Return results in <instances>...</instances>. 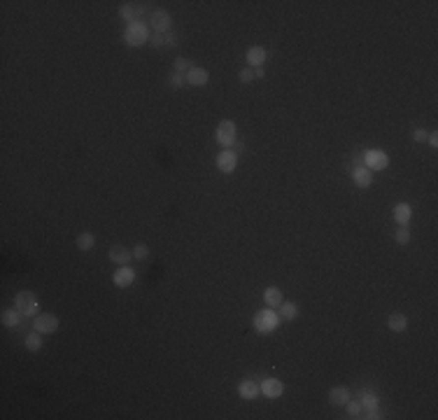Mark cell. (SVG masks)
<instances>
[{"mask_svg":"<svg viewBox=\"0 0 438 420\" xmlns=\"http://www.w3.org/2000/svg\"><path fill=\"white\" fill-rule=\"evenodd\" d=\"M277 308H280V318H285V320H294L296 315H298V306L296 304H285L282 301Z\"/></svg>","mask_w":438,"mask_h":420,"instance_id":"cell-21","label":"cell"},{"mask_svg":"<svg viewBox=\"0 0 438 420\" xmlns=\"http://www.w3.org/2000/svg\"><path fill=\"white\" fill-rule=\"evenodd\" d=\"M252 80H254V70H252V68H242V70H240V82L250 84Z\"/></svg>","mask_w":438,"mask_h":420,"instance_id":"cell-31","label":"cell"},{"mask_svg":"<svg viewBox=\"0 0 438 420\" xmlns=\"http://www.w3.org/2000/svg\"><path fill=\"white\" fill-rule=\"evenodd\" d=\"M364 161H366L368 168L382 170V168H387V163H389V157H387L382 150H368V152L364 154Z\"/></svg>","mask_w":438,"mask_h":420,"instance_id":"cell-5","label":"cell"},{"mask_svg":"<svg viewBox=\"0 0 438 420\" xmlns=\"http://www.w3.org/2000/svg\"><path fill=\"white\" fill-rule=\"evenodd\" d=\"M19 320H21V313H19V311H5V313H2L5 327H17Z\"/></svg>","mask_w":438,"mask_h":420,"instance_id":"cell-24","label":"cell"},{"mask_svg":"<svg viewBox=\"0 0 438 420\" xmlns=\"http://www.w3.org/2000/svg\"><path fill=\"white\" fill-rule=\"evenodd\" d=\"M266 61V49L263 47H252L250 52H247V63H250V68H261Z\"/></svg>","mask_w":438,"mask_h":420,"instance_id":"cell-14","label":"cell"},{"mask_svg":"<svg viewBox=\"0 0 438 420\" xmlns=\"http://www.w3.org/2000/svg\"><path fill=\"white\" fill-rule=\"evenodd\" d=\"M35 329L37 331H56L58 329V318L56 315H52V313H40V315H35Z\"/></svg>","mask_w":438,"mask_h":420,"instance_id":"cell-7","label":"cell"},{"mask_svg":"<svg viewBox=\"0 0 438 420\" xmlns=\"http://www.w3.org/2000/svg\"><path fill=\"white\" fill-rule=\"evenodd\" d=\"M14 306H17V311L21 315H35L37 313V296L33 292H19L14 296Z\"/></svg>","mask_w":438,"mask_h":420,"instance_id":"cell-3","label":"cell"},{"mask_svg":"<svg viewBox=\"0 0 438 420\" xmlns=\"http://www.w3.org/2000/svg\"><path fill=\"white\" fill-rule=\"evenodd\" d=\"M42 331H30V334H26V348L28 350H40L42 348V336H40Z\"/></svg>","mask_w":438,"mask_h":420,"instance_id":"cell-22","label":"cell"},{"mask_svg":"<svg viewBox=\"0 0 438 420\" xmlns=\"http://www.w3.org/2000/svg\"><path fill=\"white\" fill-rule=\"evenodd\" d=\"M124 40H126V42H128L131 47H140V45H145V42H149V31H147V26H145V24H140V21H133L131 26L126 28Z\"/></svg>","mask_w":438,"mask_h":420,"instance_id":"cell-2","label":"cell"},{"mask_svg":"<svg viewBox=\"0 0 438 420\" xmlns=\"http://www.w3.org/2000/svg\"><path fill=\"white\" fill-rule=\"evenodd\" d=\"M166 45H168V47H175V45H177V35L168 31V33H166Z\"/></svg>","mask_w":438,"mask_h":420,"instance_id":"cell-34","label":"cell"},{"mask_svg":"<svg viewBox=\"0 0 438 420\" xmlns=\"http://www.w3.org/2000/svg\"><path fill=\"white\" fill-rule=\"evenodd\" d=\"M261 392L266 394L268 399H277L280 394L285 392V385L280 383L277 378H266V381L261 383Z\"/></svg>","mask_w":438,"mask_h":420,"instance_id":"cell-9","label":"cell"},{"mask_svg":"<svg viewBox=\"0 0 438 420\" xmlns=\"http://www.w3.org/2000/svg\"><path fill=\"white\" fill-rule=\"evenodd\" d=\"M93 245H96V238H93L91 233H80V238H77V248H80V250L87 252V250H91Z\"/></svg>","mask_w":438,"mask_h":420,"instance_id":"cell-23","label":"cell"},{"mask_svg":"<svg viewBox=\"0 0 438 420\" xmlns=\"http://www.w3.org/2000/svg\"><path fill=\"white\" fill-rule=\"evenodd\" d=\"M235 135H238V129H235L233 122H219V126H217V131H215L217 143L224 145V147H231L235 143Z\"/></svg>","mask_w":438,"mask_h":420,"instance_id":"cell-4","label":"cell"},{"mask_svg":"<svg viewBox=\"0 0 438 420\" xmlns=\"http://www.w3.org/2000/svg\"><path fill=\"white\" fill-rule=\"evenodd\" d=\"M280 313H275L273 308H268V311H259V313L254 315V327H257V331H263V334H268V331L277 329L280 327Z\"/></svg>","mask_w":438,"mask_h":420,"instance_id":"cell-1","label":"cell"},{"mask_svg":"<svg viewBox=\"0 0 438 420\" xmlns=\"http://www.w3.org/2000/svg\"><path fill=\"white\" fill-rule=\"evenodd\" d=\"M147 252H149V248H147L145 243H138V245H135V250H133V257H135V259H145V257H147Z\"/></svg>","mask_w":438,"mask_h":420,"instance_id":"cell-28","label":"cell"},{"mask_svg":"<svg viewBox=\"0 0 438 420\" xmlns=\"http://www.w3.org/2000/svg\"><path fill=\"white\" fill-rule=\"evenodd\" d=\"M396 243H401V245L410 243V231H408V229H399V231H396Z\"/></svg>","mask_w":438,"mask_h":420,"instance_id":"cell-29","label":"cell"},{"mask_svg":"<svg viewBox=\"0 0 438 420\" xmlns=\"http://www.w3.org/2000/svg\"><path fill=\"white\" fill-rule=\"evenodd\" d=\"M131 257H133V252H128L126 248H121V245H115V248L110 250V261H115L119 266H128Z\"/></svg>","mask_w":438,"mask_h":420,"instance_id":"cell-11","label":"cell"},{"mask_svg":"<svg viewBox=\"0 0 438 420\" xmlns=\"http://www.w3.org/2000/svg\"><path fill=\"white\" fill-rule=\"evenodd\" d=\"M149 24L154 26L156 33H168L170 31V14L168 12H163V9H156V12L152 14V19H149Z\"/></svg>","mask_w":438,"mask_h":420,"instance_id":"cell-8","label":"cell"},{"mask_svg":"<svg viewBox=\"0 0 438 420\" xmlns=\"http://www.w3.org/2000/svg\"><path fill=\"white\" fill-rule=\"evenodd\" d=\"M191 68H194V65H191V61H189V59H182V56H179V59H175V72H182V75H187Z\"/></svg>","mask_w":438,"mask_h":420,"instance_id":"cell-25","label":"cell"},{"mask_svg":"<svg viewBox=\"0 0 438 420\" xmlns=\"http://www.w3.org/2000/svg\"><path fill=\"white\" fill-rule=\"evenodd\" d=\"M119 14L126 19V21H138V17L143 14V5L140 2H128V5H121V9H119Z\"/></svg>","mask_w":438,"mask_h":420,"instance_id":"cell-12","label":"cell"},{"mask_svg":"<svg viewBox=\"0 0 438 420\" xmlns=\"http://www.w3.org/2000/svg\"><path fill=\"white\" fill-rule=\"evenodd\" d=\"M329 399L333 406H343V404H348L350 402V392L345 390V388H333L329 394Z\"/></svg>","mask_w":438,"mask_h":420,"instance_id":"cell-17","label":"cell"},{"mask_svg":"<svg viewBox=\"0 0 438 420\" xmlns=\"http://www.w3.org/2000/svg\"><path fill=\"white\" fill-rule=\"evenodd\" d=\"M238 166V154L231 152V150H224V152L217 154V168L222 173H231L233 168Z\"/></svg>","mask_w":438,"mask_h":420,"instance_id":"cell-6","label":"cell"},{"mask_svg":"<svg viewBox=\"0 0 438 420\" xmlns=\"http://www.w3.org/2000/svg\"><path fill=\"white\" fill-rule=\"evenodd\" d=\"M112 280H115L117 287H128V285H131V283L135 280V271H133L131 266H121V268H119V271L115 273V278H112Z\"/></svg>","mask_w":438,"mask_h":420,"instance_id":"cell-10","label":"cell"},{"mask_svg":"<svg viewBox=\"0 0 438 420\" xmlns=\"http://www.w3.org/2000/svg\"><path fill=\"white\" fill-rule=\"evenodd\" d=\"M207 80H210V75H207V70H203V68H191V70L187 72V82L194 84V87H205Z\"/></svg>","mask_w":438,"mask_h":420,"instance_id":"cell-13","label":"cell"},{"mask_svg":"<svg viewBox=\"0 0 438 420\" xmlns=\"http://www.w3.org/2000/svg\"><path fill=\"white\" fill-rule=\"evenodd\" d=\"M427 131H424V129H417V131H415V133H412V140H415V143H424V140H427Z\"/></svg>","mask_w":438,"mask_h":420,"instance_id":"cell-32","label":"cell"},{"mask_svg":"<svg viewBox=\"0 0 438 420\" xmlns=\"http://www.w3.org/2000/svg\"><path fill=\"white\" fill-rule=\"evenodd\" d=\"M348 413L352 418H359V413H361V404L359 402H348Z\"/></svg>","mask_w":438,"mask_h":420,"instance_id":"cell-30","label":"cell"},{"mask_svg":"<svg viewBox=\"0 0 438 420\" xmlns=\"http://www.w3.org/2000/svg\"><path fill=\"white\" fill-rule=\"evenodd\" d=\"M427 138H429V143L434 145V147H436L438 145V138H436V133H431V135H427Z\"/></svg>","mask_w":438,"mask_h":420,"instance_id":"cell-36","label":"cell"},{"mask_svg":"<svg viewBox=\"0 0 438 420\" xmlns=\"http://www.w3.org/2000/svg\"><path fill=\"white\" fill-rule=\"evenodd\" d=\"M163 45H166V35H163V33H154L152 47H163Z\"/></svg>","mask_w":438,"mask_h":420,"instance_id":"cell-33","label":"cell"},{"mask_svg":"<svg viewBox=\"0 0 438 420\" xmlns=\"http://www.w3.org/2000/svg\"><path fill=\"white\" fill-rule=\"evenodd\" d=\"M184 82H187V75H182V72H173V75L168 77V84H170V87H175V89L182 87Z\"/></svg>","mask_w":438,"mask_h":420,"instance_id":"cell-27","label":"cell"},{"mask_svg":"<svg viewBox=\"0 0 438 420\" xmlns=\"http://www.w3.org/2000/svg\"><path fill=\"white\" fill-rule=\"evenodd\" d=\"M259 392H261V388L254 383V381H242L240 383V397L242 399H254Z\"/></svg>","mask_w":438,"mask_h":420,"instance_id":"cell-16","label":"cell"},{"mask_svg":"<svg viewBox=\"0 0 438 420\" xmlns=\"http://www.w3.org/2000/svg\"><path fill=\"white\" fill-rule=\"evenodd\" d=\"M252 70H254V80H257V77H263V75H266V70H263V68H252Z\"/></svg>","mask_w":438,"mask_h":420,"instance_id":"cell-35","label":"cell"},{"mask_svg":"<svg viewBox=\"0 0 438 420\" xmlns=\"http://www.w3.org/2000/svg\"><path fill=\"white\" fill-rule=\"evenodd\" d=\"M410 215H412V208L408 206V203H399V206L394 208V217H396V222L406 224L408 220H410Z\"/></svg>","mask_w":438,"mask_h":420,"instance_id":"cell-20","label":"cell"},{"mask_svg":"<svg viewBox=\"0 0 438 420\" xmlns=\"http://www.w3.org/2000/svg\"><path fill=\"white\" fill-rule=\"evenodd\" d=\"M387 327L392 331H406V327H408V318L401 313H394L387 318Z\"/></svg>","mask_w":438,"mask_h":420,"instance_id":"cell-15","label":"cell"},{"mask_svg":"<svg viewBox=\"0 0 438 420\" xmlns=\"http://www.w3.org/2000/svg\"><path fill=\"white\" fill-rule=\"evenodd\" d=\"M263 299H266L268 308H277V306L282 304V292H280L277 287H268V290L263 292Z\"/></svg>","mask_w":438,"mask_h":420,"instance_id":"cell-18","label":"cell"},{"mask_svg":"<svg viewBox=\"0 0 438 420\" xmlns=\"http://www.w3.org/2000/svg\"><path fill=\"white\" fill-rule=\"evenodd\" d=\"M352 178H354V182H357L359 187H368V185L373 182V175L368 173V168H354Z\"/></svg>","mask_w":438,"mask_h":420,"instance_id":"cell-19","label":"cell"},{"mask_svg":"<svg viewBox=\"0 0 438 420\" xmlns=\"http://www.w3.org/2000/svg\"><path fill=\"white\" fill-rule=\"evenodd\" d=\"M364 399H361V409H376L378 406V397L373 392H366V394H361Z\"/></svg>","mask_w":438,"mask_h":420,"instance_id":"cell-26","label":"cell"}]
</instances>
